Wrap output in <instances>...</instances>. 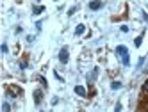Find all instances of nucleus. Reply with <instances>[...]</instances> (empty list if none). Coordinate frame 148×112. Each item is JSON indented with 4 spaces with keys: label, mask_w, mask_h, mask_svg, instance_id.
I'll use <instances>...</instances> for the list:
<instances>
[{
    "label": "nucleus",
    "mask_w": 148,
    "mask_h": 112,
    "mask_svg": "<svg viewBox=\"0 0 148 112\" xmlns=\"http://www.w3.org/2000/svg\"><path fill=\"white\" fill-rule=\"evenodd\" d=\"M116 54H118V57L121 59V62H123L125 66H129V62H130V57H129V50H127V46H123V45L116 46Z\"/></svg>",
    "instance_id": "f257e3e1"
},
{
    "label": "nucleus",
    "mask_w": 148,
    "mask_h": 112,
    "mask_svg": "<svg viewBox=\"0 0 148 112\" xmlns=\"http://www.w3.org/2000/svg\"><path fill=\"white\" fill-rule=\"evenodd\" d=\"M59 60L62 64H66L68 62V48L64 46V48H61V52H59Z\"/></svg>",
    "instance_id": "f03ea898"
},
{
    "label": "nucleus",
    "mask_w": 148,
    "mask_h": 112,
    "mask_svg": "<svg viewBox=\"0 0 148 112\" xmlns=\"http://www.w3.org/2000/svg\"><path fill=\"white\" fill-rule=\"evenodd\" d=\"M102 2H89V9L91 11H98V9H102Z\"/></svg>",
    "instance_id": "7ed1b4c3"
},
{
    "label": "nucleus",
    "mask_w": 148,
    "mask_h": 112,
    "mask_svg": "<svg viewBox=\"0 0 148 112\" xmlns=\"http://www.w3.org/2000/svg\"><path fill=\"white\" fill-rule=\"evenodd\" d=\"M75 93L79 96H86V87H82V86H75Z\"/></svg>",
    "instance_id": "20e7f679"
},
{
    "label": "nucleus",
    "mask_w": 148,
    "mask_h": 112,
    "mask_svg": "<svg viewBox=\"0 0 148 112\" xmlns=\"http://www.w3.org/2000/svg\"><path fill=\"white\" fill-rule=\"evenodd\" d=\"M84 32H86V25H77V29H75V36H82Z\"/></svg>",
    "instance_id": "39448f33"
},
{
    "label": "nucleus",
    "mask_w": 148,
    "mask_h": 112,
    "mask_svg": "<svg viewBox=\"0 0 148 112\" xmlns=\"http://www.w3.org/2000/svg\"><path fill=\"white\" fill-rule=\"evenodd\" d=\"M43 11H45V7H43V5H34V9H32V13H34V14H41Z\"/></svg>",
    "instance_id": "423d86ee"
},
{
    "label": "nucleus",
    "mask_w": 148,
    "mask_h": 112,
    "mask_svg": "<svg viewBox=\"0 0 148 112\" xmlns=\"http://www.w3.org/2000/svg\"><path fill=\"white\" fill-rule=\"evenodd\" d=\"M2 112H11V107H9L7 101H4V103H2Z\"/></svg>",
    "instance_id": "0eeeda50"
},
{
    "label": "nucleus",
    "mask_w": 148,
    "mask_h": 112,
    "mask_svg": "<svg viewBox=\"0 0 148 112\" xmlns=\"http://www.w3.org/2000/svg\"><path fill=\"white\" fill-rule=\"evenodd\" d=\"M34 101H36V103H39V101H41V93H39V91H36V93H34Z\"/></svg>",
    "instance_id": "6e6552de"
},
{
    "label": "nucleus",
    "mask_w": 148,
    "mask_h": 112,
    "mask_svg": "<svg viewBox=\"0 0 148 112\" xmlns=\"http://www.w3.org/2000/svg\"><path fill=\"white\" fill-rule=\"evenodd\" d=\"M111 87H112V89H120V87H121V82H112Z\"/></svg>",
    "instance_id": "1a4fd4ad"
},
{
    "label": "nucleus",
    "mask_w": 148,
    "mask_h": 112,
    "mask_svg": "<svg viewBox=\"0 0 148 112\" xmlns=\"http://www.w3.org/2000/svg\"><path fill=\"white\" fill-rule=\"evenodd\" d=\"M141 39H143V36H139V37L136 39V46H141Z\"/></svg>",
    "instance_id": "9d476101"
},
{
    "label": "nucleus",
    "mask_w": 148,
    "mask_h": 112,
    "mask_svg": "<svg viewBox=\"0 0 148 112\" xmlns=\"http://www.w3.org/2000/svg\"><path fill=\"white\" fill-rule=\"evenodd\" d=\"M121 110V103H118V105H116V109H114V112H120Z\"/></svg>",
    "instance_id": "9b49d317"
},
{
    "label": "nucleus",
    "mask_w": 148,
    "mask_h": 112,
    "mask_svg": "<svg viewBox=\"0 0 148 112\" xmlns=\"http://www.w3.org/2000/svg\"><path fill=\"white\" fill-rule=\"evenodd\" d=\"M143 89L146 91V93H148V80H146V82H145V86H143Z\"/></svg>",
    "instance_id": "f8f14e48"
},
{
    "label": "nucleus",
    "mask_w": 148,
    "mask_h": 112,
    "mask_svg": "<svg viewBox=\"0 0 148 112\" xmlns=\"http://www.w3.org/2000/svg\"><path fill=\"white\" fill-rule=\"evenodd\" d=\"M145 71H148V68H146V69H145Z\"/></svg>",
    "instance_id": "ddd939ff"
}]
</instances>
